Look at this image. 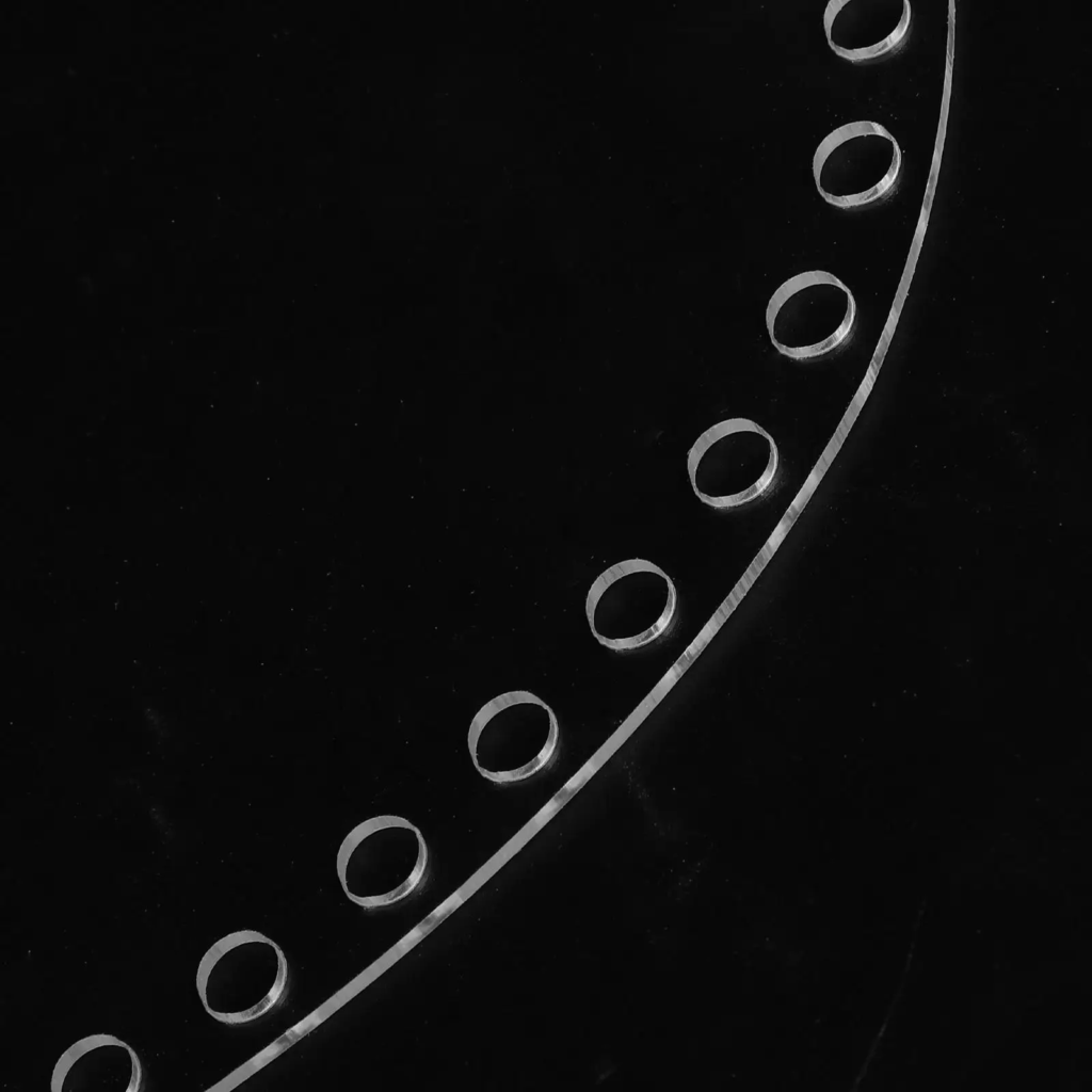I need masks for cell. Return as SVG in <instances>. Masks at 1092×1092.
Instances as JSON below:
<instances>
[{
    "label": "cell",
    "instance_id": "1",
    "mask_svg": "<svg viewBox=\"0 0 1092 1092\" xmlns=\"http://www.w3.org/2000/svg\"><path fill=\"white\" fill-rule=\"evenodd\" d=\"M288 962L279 946L255 930L216 941L196 970V989L209 1015L228 1025L252 1022L280 1002Z\"/></svg>",
    "mask_w": 1092,
    "mask_h": 1092
},
{
    "label": "cell",
    "instance_id": "2",
    "mask_svg": "<svg viewBox=\"0 0 1092 1092\" xmlns=\"http://www.w3.org/2000/svg\"><path fill=\"white\" fill-rule=\"evenodd\" d=\"M428 847L420 830L397 815L369 818L344 837L337 853L343 892L356 904L391 905L411 895L423 880Z\"/></svg>",
    "mask_w": 1092,
    "mask_h": 1092
},
{
    "label": "cell",
    "instance_id": "3",
    "mask_svg": "<svg viewBox=\"0 0 1092 1092\" xmlns=\"http://www.w3.org/2000/svg\"><path fill=\"white\" fill-rule=\"evenodd\" d=\"M558 742L553 710L525 690L492 698L476 713L468 730L475 767L495 783H514L532 776L549 764Z\"/></svg>",
    "mask_w": 1092,
    "mask_h": 1092
},
{
    "label": "cell",
    "instance_id": "4",
    "mask_svg": "<svg viewBox=\"0 0 1092 1092\" xmlns=\"http://www.w3.org/2000/svg\"><path fill=\"white\" fill-rule=\"evenodd\" d=\"M676 605L670 576L653 562L635 558L610 566L596 578L587 596L585 612L600 644L629 651L663 635Z\"/></svg>",
    "mask_w": 1092,
    "mask_h": 1092
},
{
    "label": "cell",
    "instance_id": "5",
    "mask_svg": "<svg viewBox=\"0 0 1092 1092\" xmlns=\"http://www.w3.org/2000/svg\"><path fill=\"white\" fill-rule=\"evenodd\" d=\"M688 473L696 496L716 509H732L764 495L774 482L778 450L755 421L722 420L700 435L688 452Z\"/></svg>",
    "mask_w": 1092,
    "mask_h": 1092
},
{
    "label": "cell",
    "instance_id": "6",
    "mask_svg": "<svg viewBox=\"0 0 1092 1092\" xmlns=\"http://www.w3.org/2000/svg\"><path fill=\"white\" fill-rule=\"evenodd\" d=\"M855 310L853 295L839 278L824 270H809L789 277L774 291L766 309V325L781 354L806 360L845 342Z\"/></svg>",
    "mask_w": 1092,
    "mask_h": 1092
},
{
    "label": "cell",
    "instance_id": "7",
    "mask_svg": "<svg viewBox=\"0 0 1092 1092\" xmlns=\"http://www.w3.org/2000/svg\"><path fill=\"white\" fill-rule=\"evenodd\" d=\"M901 150L881 124L857 121L830 132L813 158L818 192L830 204L850 208L874 202L896 183Z\"/></svg>",
    "mask_w": 1092,
    "mask_h": 1092
},
{
    "label": "cell",
    "instance_id": "8",
    "mask_svg": "<svg viewBox=\"0 0 1092 1092\" xmlns=\"http://www.w3.org/2000/svg\"><path fill=\"white\" fill-rule=\"evenodd\" d=\"M906 0H832L823 14L830 47L853 62L871 60L897 48L908 34Z\"/></svg>",
    "mask_w": 1092,
    "mask_h": 1092
},
{
    "label": "cell",
    "instance_id": "9",
    "mask_svg": "<svg viewBox=\"0 0 1092 1092\" xmlns=\"http://www.w3.org/2000/svg\"><path fill=\"white\" fill-rule=\"evenodd\" d=\"M142 1082L139 1056L126 1042L95 1033L70 1045L54 1065L52 1092H138Z\"/></svg>",
    "mask_w": 1092,
    "mask_h": 1092
}]
</instances>
